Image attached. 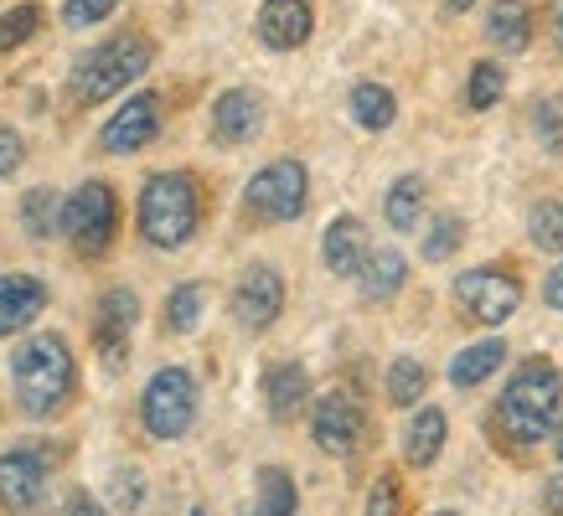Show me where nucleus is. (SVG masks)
I'll return each mask as SVG.
<instances>
[{"mask_svg":"<svg viewBox=\"0 0 563 516\" xmlns=\"http://www.w3.org/2000/svg\"><path fill=\"white\" fill-rule=\"evenodd\" d=\"M114 227H120V202L109 181H84L63 197V233L78 254H103L114 243Z\"/></svg>","mask_w":563,"mask_h":516,"instance_id":"6e6552de","label":"nucleus"},{"mask_svg":"<svg viewBox=\"0 0 563 516\" xmlns=\"http://www.w3.org/2000/svg\"><path fill=\"white\" fill-rule=\"evenodd\" d=\"M429 516H461V512H429Z\"/></svg>","mask_w":563,"mask_h":516,"instance_id":"c03bdc74","label":"nucleus"},{"mask_svg":"<svg viewBox=\"0 0 563 516\" xmlns=\"http://www.w3.org/2000/svg\"><path fill=\"white\" fill-rule=\"evenodd\" d=\"M352 120L362 124V130H388L393 120H398V99H393V88L373 83V78H362L357 88H352Z\"/></svg>","mask_w":563,"mask_h":516,"instance_id":"393cba45","label":"nucleus"},{"mask_svg":"<svg viewBox=\"0 0 563 516\" xmlns=\"http://www.w3.org/2000/svg\"><path fill=\"white\" fill-rule=\"evenodd\" d=\"M300 512V491H295V475L279 470V464H264L254 475V512L249 516H295Z\"/></svg>","mask_w":563,"mask_h":516,"instance_id":"4be33fe9","label":"nucleus"},{"mask_svg":"<svg viewBox=\"0 0 563 516\" xmlns=\"http://www.w3.org/2000/svg\"><path fill=\"white\" fill-rule=\"evenodd\" d=\"M486 42L501 52H522L532 42V5L528 0H496L486 16Z\"/></svg>","mask_w":563,"mask_h":516,"instance_id":"412c9836","label":"nucleus"},{"mask_svg":"<svg viewBox=\"0 0 563 516\" xmlns=\"http://www.w3.org/2000/svg\"><path fill=\"white\" fill-rule=\"evenodd\" d=\"M461 243H465V223L455 217V212H440V217L429 223L424 248H419V254H424L429 263H444V258H455V254H461Z\"/></svg>","mask_w":563,"mask_h":516,"instance_id":"7c9ffc66","label":"nucleus"},{"mask_svg":"<svg viewBox=\"0 0 563 516\" xmlns=\"http://www.w3.org/2000/svg\"><path fill=\"white\" fill-rule=\"evenodd\" d=\"M114 506H120V512H140V506H145V475L120 470V475H114Z\"/></svg>","mask_w":563,"mask_h":516,"instance_id":"c9c22d12","label":"nucleus"},{"mask_svg":"<svg viewBox=\"0 0 563 516\" xmlns=\"http://www.w3.org/2000/svg\"><path fill=\"white\" fill-rule=\"evenodd\" d=\"M501 361H507V341H501V336H486V341L455 351V361H450V382H455V388H481Z\"/></svg>","mask_w":563,"mask_h":516,"instance_id":"b1692460","label":"nucleus"},{"mask_svg":"<svg viewBox=\"0 0 563 516\" xmlns=\"http://www.w3.org/2000/svg\"><path fill=\"white\" fill-rule=\"evenodd\" d=\"M202 223V191L187 171H155L140 187V233L151 248H187Z\"/></svg>","mask_w":563,"mask_h":516,"instance_id":"f03ea898","label":"nucleus"},{"mask_svg":"<svg viewBox=\"0 0 563 516\" xmlns=\"http://www.w3.org/2000/svg\"><path fill=\"white\" fill-rule=\"evenodd\" d=\"M310 403V372L300 361H269V372H264V408L279 418V424H290L295 413H306Z\"/></svg>","mask_w":563,"mask_h":516,"instance_id":"a211bd4d","label":"nucleus"},{"mask_svg":"<svg viewBox=\"0 0 563 516\" xmlns=\"http://www.w3.org/2000/svg\"><path fill=\"white\" fill-rule=\"evenodd\" d=\"M202 305H207V290L197 284V279L176 284V290L166 294V330H176V336H191V330L202 326Z\"/></svg>","mask_w":563,"mask_h":516,"instance_id":"bb28decb","label":"nucleus"},{"mask_svg":"<svg viewBox=\"0 0 563 516\" xmlns=\"http://www.w3.org/2000/svg\"><path fill=\"white\" fill-rule=\"evenodd\" d=\"M63 516H109V512L99 506V496H88V491H73L68 506H63Z\"/></svg>","mask_w":563,"mask_h":516,"instance_id":"4c0bfd02","label":"nucleus"},{"mask_svg":"<svg viewBox=\"0 0 563 516\" xmlns=\"http://www.w3.org/2000/svg\"><path fill=\"white\" fill-rule=\"evenodd\" d=\"M151 57H155V47L145 36L124 32V36H114V42H99V47L88 52V57H78V68H73V99L78 103L114 99V93H124L135 78H145Z\"/></svg>","mask_w":563,"mask_h":516,"instance_id":"20e7f679","label":"nucleus"},{"mask_svg":"<svg viewBox=\"0 0 563 516\" xmlns=\"http://www.w3.org/2000/svg\"><path fill=\"white\" fill-rule=\"evenodd\" d=\"M367 254H373V243H367V223L352 217V212L331 217V227H325V238H321L325 269H331L336 279H357L362 263H367Z\"/></svg>","mask_w":563,"mask_h":516,"instance_id":"2eb2a0df","label":"nucleus"},{"mask_svg":"<svg viewBox=\"0 0 563 516\" xmlns=\"http://www.w3.org/2000/svg\"><path fill=\"white\" fill-rule=\"evenodd\" d=\"M310 439H316V449H321V455H331V460L357 455V445H362V408H357V397L325 393L321 403L310 408Z\"/></svg>","mask_w":563,"mask_h":516,"instance_id":"9b49d317","label":"nucleus"},{"mask_svg":"<svg viewBox=\"0 0 563 516\" xmlns=\"http://www.w3.org/2000/svg\"><path fill=\"white\" fill-rule=\"evenodd\" d=\"M553 42H559V52H563V0L553 5Z\"/></svg>","mask_w":563,"mask_h":516,"instance_id":"79ce46f5","label":"nucleus"},{"mask_svg":"<svg viewBox=\"0 0 563 516\" xmlns=\"http://www.w3.org/2000/svg\"><path fill=\"white\" fill-rule=\"evenodd\" d=\"M444 439H450V418H444V408H419L409 418V429H404V460L413 464V470H429V464L440 460Z\"/></svg>","mask_w":563,"mask_h":516,"instance_id":"aec40b11","label":"nucleus"},{"mask_svg":"<svg viewBox=\"0 0 563 516\" xmlns=\"http://www.w3.org/2000/svg\"><path fill=\"white\" fill-rule=\"evenodd\" d=\"M548 439H553V460L563 464V413H559V424H553V434H548Z\"/></svg>","mask_w":563,"mask_h":516,"instance_id":"a19ab883","label":"nucleus"},{"mask_svg":"<svg viewBox=\"0 0 563 516\" xmlns=\"http://www.w3.org/2000/svg\"><path fill=\"white\" fill-rule=\"evenodd\" d=\"M424 202H429V187L424 176H398L383 197V217H388L393 233H413L419 217H424Z\"/></svg>","mask_w":563,"mask_h":516,"instance_id":"5701e85b","label":"nucleus"},{"mask_svg":"<svg viewBox=\"0 0 563 516\" xmlns=\"http://www.w3.org/2000/svg\"><path fill=\"white\" fill-rule=\"evenodd\" d=\"M254 26L269 52H295L306 47L310 32H316V11H310V0H264Z\"/></svg>","mask_w":563,"mask_h":516,"instance_id":"4468645a","label":"nucleus"},{"mask_svg":"<svg viewBox=\"0 0 563 516\" xmlns=\"http://www.w3.org/2000/svg\"><path fill=\"white\" fill-rule=\"evenodd\" d=\"M47 491V460H42V449H5L0 455V506L5 512H26L36 506Z\"/></svg>","mask_w":563,"mask_h":516,"instance_id":"ddd939ff","label":"nucleus"},{"mask_svg":"<svg viewBox=\"0 0 563 516\" xmlns=\"http://www.w3.org/2000/svg\"><path fill=\"white\" fill-rule=\"evenodd\" d=\"M135 321H140L135 290H103L99 294V310H93V346H99V357L109 372H120L124 361H130Z\"/></svg>","mask_w":563,"mask_h":516,"instance_id":"9d476101","label":"nucleus"},{"mask_svg":"<svg viewBox=\"0 0 563 516\" xmlns=\"http://www.w3.org/2000/svg\"><path fill=\"white\" fill-rule=\"evenodd\" d=\"M264 130V99L249 93V88H228L212 99V135L222 145H249V139Z\"/></svg>","mask_w":563,"mask_h":516,"instance_id":"dca6fc26","label":"nucleus"},{"mask_svg":"<svg viewBox=\"0 0 563 516\" xmlns=\"http://www.w3.org/2000/svg\"><path fill=\"white\" fill-rule=\"evenodd\" d=\"M11 388H16V403L32 418H47L68 403L73 393V351L63 336H32V341L21 346L16 357H11Z\"/></svg>","mask_w":563,"mask_h":516,"instance_id":"7ed1b4c3","label":"nucleus"},{"mask_svg":"<svg viewBox=\"0 0 563 516\" xmlns=\"http://www.w3.org/2000/svg\"><path fill=\"white\" fill-rule=\"evenodd\" d=\"M501 88H507V72H501V63H492V57H481V63H471V78H465V103L471 109H492L496 99H501Z\"/></svg>","mask_w":563,"mask_h":516,"instance_id":"c756f323","label":"nucleus"},{"mask_svg":"<svg viewBox=\"0 0 563 516\" xmlns=\"http://www.w3.org/2000/svg\"><path fill=\"white\" fill-rule=\"evenodd\" d=\"M21 160H26V139H21L16 130H0V181L16 176Z\"/></svg>","mask_w":563,"mask_h":516,"instance_id":"e433bc0d","label":"nucleus"},{"mask_svg":"<svg viewBox=\"0 0 563 516\" xmlns=\"http://www.w3.org/2000/svg\"><path fill=\"white\" fill-rule=\"evenodd\" d=\"M155 135H161V99H155V93H130V99L114 109V120H103L99 145L109 155H135V150H145Z\"/></svg>","mask_w":563,"mask_h":516,"instance_id":"f8f14e48","label":"nucleus"},{"mask_svg":"<svg viewBox=\"0 0 563 516\" xmlns=\"http://www.w3.org/2000/svg\"><path fill=\"white\" fill-rule=\"evenodd\" d=\"M532 135L543 139V150H563V99L548 93V99L532 103Z\"/></svg>","mask_w":563,"mask_h":516,"instance_id":"473e14b6","label":"nucleus"},{"mask_svg":"<svg viewBox=\"0 0 563 516\" xmlns=\"http://www.w3.org/2000/svg\"><path fill=\"white\" fill-rule=\"evenodd\" d=\"M528 243L532 248H543V254H563V202L559 197H548L528 212Z\"/></svg>","mask_w":563,"mask_h":516,"instance_id":"c85d7f7f","label":"nucleus"},{"mask_svg":"<svg viewBox=\"0 0 563 516\" xmlns=\"http://www.w3.org/2000/svg\"><path fill=\"white\" fill-rule=\"evenodd\" d=\"M306 197H310V176L295 155L269 160V166L254 171L249 187H243V202H249V212H254L258 223H295V217L306 212Z\"/></svg>","mask_w":563,"mask_h":516,"instance_id":"0eeeda50","label":"nucleus"},{"mask_svg":"<svg viewBox=\"0 0 563 516\" xmlns=\"http://www.w3.org/2000/svg\"><path fill=\"white\" fill-rule=\"evenodd\" d=\"M285 310V274L274 263H249L233 284V321L243 330H269Z\"/></svg>","mask_w":563,"mask_h":516,"instance_id":"1a4fd4ad","label":"nucleus"},{"mask_svg":"<svg viewBox=\"0 0 563 516\" xmlns=\"http://www.w3.org/2000/svg\"><path fill=\"white\" fill-rule=\"evenodd\" d=\"M444 5H450V11H471L476 0H444Z\"/></svg>","mask_w":563,"mask_h":516,"instance_id":"37998d69","label":"nucleus"},{"mask_svg":"<svg viewBox=\"0 0 563 516\" xmlns=\"http://www.w3.org/2000/svg\"><path fill=\"white\" fill-rule=\"evenodd\" d=\"M42 32V11L36 5H11L5 16H0V52H16L21 42H32Z\"/></svg>","mask_w":563,"mask_h":516,"instance_id":"2f4dec72","label":"nucleus"},{"mask_svg":"<svg viewBox=\"0 0 563 516\" xmlns=\"http://www.w3.org/2000/svg\"><path fill=\"white\" fill-rule=\"evenodd\" d=\"M191 516H207V512H202V506H191Z\"/></svg>","mask_w":563,"mask_h":516,"instance_id":"a18cd8bd","label":"nucleus"},{"mask_svg":"<svg viewBox=\"0 0 563 516\" xmlns=\"http://www.w3.org/2000/svg\"><path fill=\"white\" fill-rule=\"evenodd\" d=\"M367 516H398V475H377L373 491H367Z\"/></svg>","mask_w":563,"mask_h":516,"instance_id":"72a5a7b5","label":"nucleus"},{"mask_svg":"<svg viewBox=\"0 0 563 516\" xmlns=\"http://www.w3.org/2000/svg\"><path fill=\"white\" fill-rule=\"evenodd\" d=\"M543 300H548L553 310H563V258L553 263V269H548V279H543Z\"/></svg>","mask_w":563,"mask_h":516,"instance_id":"58836bf2","label":"nucleus"},{"mask_svg":"<svg viewBox=\"0 0 563 516\" xmlns=\"http://www.w3.org/2000/svg\"><path fill=\"white\" fill-rule=\"evenodd\" d=\"M388 403L393 408H413L419 397H424V388H429V372H424V361H413V357H398V361H388Z\"/></svg>","mask_w":563,"mask_h":516,"instance_id":"cd10ccee","label":"nucleus"},{"mask_svg":"<svg viewBox=\"0 0 563 516\" xmlns=\"http://www.w3.org/2000/svg\"><path fill=\"white\" fill-rule=\"evenodd\" d=\"M455 310H461L465 321H476V326H501V321H512L517 305H522V279L517 269H501V263H481V269H465L455 284Z\"/></svg>","mask_w":563,"mask_h":516,"instance_id":"39448f33","label":"nucleus"},{"mask_svg":"<svg viewBox=\"0 0 563 516\" xmlns=\"http://www.w3.org/2000/svg\"><path fill=\"white\" fill-rule=\"evenodd\" d=\"M197 418V382L187 367H161L140 393V424L151 439H181Z\"/></svg>","mask_w":563,"mask_h":516,"instance_id":"423d86ee","label":"nucleus"},{"mask_svg":"<svg viewBox=\"0 0 563 516\" xmlns=\"http://www.w3.org/2000/svg\"><path fill=\"white\" fill-rule=\"evenodd\" d=\"M47 284L36 274H0V336H16L42 315Z\"/></svg>","mask_w":563,"mask_h":516,"instance_id":"f3484780","label":"nucleus"},{"mask_svg":"<svg viewBox=\"0 0 563 516\" xmlns=\"http://www.w3.org/2000/svg\"><path fill=\"white\" fill-rule=\"evenodd\" d=\"M114 5H120V0H63V21H68V26H93V21H103Z\"/></svg>","mask_w":563,"mask_h":516,"instance_id":"f704fd0d","label":"nucleus"},{"mask_svg":"<svg viewBox=\"0 0 563 516\" xmlns=\"http://www.w3.org/2000/svg\"><path fill=\"white\" fill-rule=\"evenodd\" d=\"M409 284V258L398 254L393 243H383V248H373L367 254V263H362V274H357V290L367 305H377V300H393V294Z\"/></svg>","mask_w":563,"mask_h":516,"instance_id":"6ab92c4d","label":"nucleus"},{"mask_svg":"<svg viewBox=\"0 0 563 516\" xmlns=\"http://www.w3.org/2000/svg\"><path fill=\"white\" fill-rule=\"evenodd\" d=\"M21 227H26V238L47 243L57 227H63V197L52 187H32L21 197Z\"/></svg>","mask_w":563,"mask_h":516,"instance_id":"a878e982","label":"nucleus"},{"mask_svg":"<svg viewBox=\"0 0 563 516\" xmlns=\"http://www.w3.org/2000/svg\"><path fill=\"white\" fill-rule=\"evenodd\" d=\"M559 413H563V372L548 357H528L507 378L501 397H496V429H501L507 445L528 449L553 434Z\"/></svg>","mask_w":563,"mask_h":516,"instance_id":"f257e3e1","label":"nucleus"},{"mask_svg":"<svg viewBox=\"0 0 563 516\" xmlns=\"http://www.w3.org/2000/svg\"><path fill=\"white\" fill-rule=\"evenodd\" d=\"M543 512L548 516H563V475H553V481L543 485Z\"/></svg>","mask_w":563,"mask_h":516,"instance_id":"ea45409f","label":"nucleus"}]
</instances>
